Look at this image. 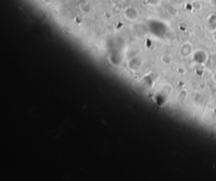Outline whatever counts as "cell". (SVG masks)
Listing matches in <instances>:
<instances>
[{"label": "cell", "mask_w": 216, "mask_h": 181, "mask_svg": "<svg viewBox=\"0 0 216 181\" xmlns=\"http://www.w3.org/2000/svg\"><path fill=\"white\" fill-rule=\"evenodd\" d=\"M128 66L133 71H139L143 67V60H140L139 58H134L129 60Z\"/></svg>", "instance_id": "1"}, {"label": "cell", "mask_w": 216, "mask_h": 181, "mask_svg": "<svg viewBox=\"0 0 216 181\" xmlns=\"http://www.w3.org/2000/svg\"><path fill=\"white\" fill-rule=\"evenodd\" d=\"M161 61L162 64H170V63H171V59H170V56H168V55H163V56L161 58Z\"/></svg>", "instance_id": "2"}]
</instances>
